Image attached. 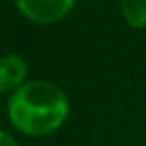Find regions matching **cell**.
I'll use <instances>...</instances> for the list:
<instances>
[{"label": "cell", "instance_id": "obj_4", "mask_svg": "<svg viewBox=\"0 0 146 146\" xmlns=\"http://www.w3.org/2000/svg\"><path fill=\"white\" fill-rule=\"evenodd\" d=\"M121 17L131 30L146 28V0H119Z\"/></svg>", "mask_w": 146, "mask_h": 146}, {"label": "cell", "instance_id": "obj_2", "mask_svg": "<svg viewBox=\"0 0 146 146\" xmlns=\"http://www.w3.org/2000/svg\"><path fill=\"white\" fill-rule=\"evenodd\" d=\"M17 13L30 23L51 26L72 13L76 0H13Z\"/></svg>", "mask_w": 146, "mask_h": 146}, {"label": "cell", "instance_id": "obj_5", "mask_svg": "<svg viewBox=\"0 0 146 146\" xmlns=\"http://www.w3.org/2000/svg\"><path fill=\"white\" fill-rule=\"evenodd\" d=\"M0 146H19V142L15 140V135L7 129H0Z\"/></svg>", "mask_w": 146, "mask_h": 146}, {"label": "cell", "instance_id": "obj_1", "mask_svg": "<svg viewBox=\"0 0 146 146\" xmlns=\"http://www.w3.org/2000/svg\"><path fill=\"white\" fill-rule=\"evenodd\" d=\"M70 114L66 91L51 80L34 78L9 95L7 117L11 127L28 138H44L55 133Z\"/></svg>", "mask_w": 146, "mask_h": 146}, {"label": "cell", "instance_id": "obj_3", "mask_svg": "<svg viewBox=\"0 0 146 146\" xmlns=\"http://www.w3.org/2000/svg\"><path fill=\"white\" fill-rule=\"evenodd\" d=\"M28 62L19 53L0 55V93H15L28 83Z\"/></svg>", "mask_w": 146, "mask_h": 146}]
</instances>
